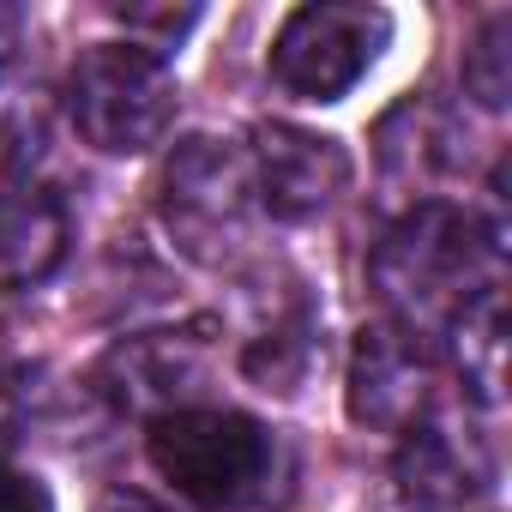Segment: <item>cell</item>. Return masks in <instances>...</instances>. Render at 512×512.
I'll return each mask as SVG.
<instances>
[{"label":"cell","instance_id":"obj_1","mask_svg":"<svg viewBox=\"0 0 512 512\" xmlns=\"http://www.w3.org/2000/svg\"><path fill=\"white\" fill-rule=\"evenodd\" d=\"M488 260V235L476 229V217H464L458 205L422 199L404 211V223L374 247V290L392 308V326H404L410 338L440 332L464 314V302H476L488 284L482 272Z\"/></svg>","mask_w":512,"mask_h":512},{"label":"cell","instance_id":"obj_2","mask_svg":"<svg viewBox=\"0 0 512 512\" xmlns=\"http://www.w3.org/2000/svg\"><path fill=\"white\" fill-rule=\"evenodd\" d=\"M151 464L175 494L235 512L272 500V482L284 476V440L241 410H169L151 422Z\"/></svg>","mask_w":512,"mask_h":512},{"label":"cell","instance_id":"obj_3","mask_svg":"<svg viewBox=\"0 0 512 512\" xmlns=\"http://www.w3.org/2000/svg\"><path fill=\"white\" fill-rule=\"evenodd\" d=\"M253 169L229 139H181L157 181V217L193 266H229L253 223Z\"/></svg>","mask_w":512,"mask_h":512},{"label":"cell","instance_id":"obj_4","mask_svg":"<svg viewBox=\"0 0 512 512\" xmlns=\"http://www.w3.org/2000/svg\"><path fill=\"white\" fill-rule=\"evenodd\" d=\"M175 103H181V91H175L169 61L145 55L139 43L85 49L73 67V85H67L73 127L85 133V145H97L109 157L151 151L175 127Z\"/></svg>","mask_w":512,"mask_h":512},{"label":"cell","instance_id":"obj_5","mask_svg":"<svg viewBox=\"0 0 512 512\" xmlns=\"http://www.w3.org/2000/svg\"><path fill=\"white\" fill-rule=\"evenodd\" d=\"M392 43V13L362 0H308L272 37V85L296 103H338Z\"/></svg>","mask_w":512,"mask_h":512},{"label":"cell","instance_id":"obj_6","mask_svg":"<svg viewBox=\"0 0 512 512\" xmlns=\"http://www.w3.org/2000/svg\"><path fill=\"white\" fill-rule=\"evenodd\" d=\"M247 169H253V199H260L272 217H284V223L320 217L350 187V151L338 139L290 127V121H266L260 133H253Z\"/></svg>","mask_w":512,"mask_h":512},{"label":"cell","instance_id":"obj_7","mask_svg":"<svg viewBox=\"0 0 512 512\" xmlns=\"http://www.w3.org/2000/svg\"><path fill=\"white\" fill-rule=\"evenodd\" d=\"M344 404H350V422L368 428V434H410L428 410V356H422V344L392 320L362 326L356 350H350Z\"/></svg>","mask_w":512,"mask_h":512},{"label":"cell","instance_id":"obj_8","mask_svg":"<svg viewBox=\"0 0 512 512\" xmlns=\"http://www.w3.org/2000/svg\"><path fill=\"white\" fill-rule=\"evenodd\" d=\"M199 380H205V338L193 332H139L97 362V392L115 410H133L151 422L169 410H187L181 398L199 392Z\"/></svg>","mask_w":512,"mask_h":512},{"label":"cell","instance_id":"obj_9","mask_svg":"<svg viewBox=\"0 0 512 512\" xmlns=\"http://www.w3.org/2000/svg\"><path fill=\"white\" fill-rule=\"evenodd\" d=\"M73 241V217L61 193L49 187H7L0 193V290H31L43 284Z\"/></svg>","mask_w":512,"mask_h":512},{"label":"cell","instance_id":"obj_10","mask_svg":"<svg viewBox=\"0 0 512 512\" xmlns=\"http://www.w3.org/2000/svg\"><path fill=\"white\" fill-rule=\"evenodd\" d=\"M488 470L482 458L470 452V440L458 446L440 422H416L404 434V452H398V494L410 512H458L482 494Z\"/></svg>","mask_w":512,"mask_h":512},{"label":"cell","instance_id":"obj_11","mask_svg":"<svg viewBox=\"0 0 512 512\" xmlns=\"http://www.w3.org/2000/svg\"><path fill=\"white\" fill-rule=\"evenodd\" d=\"M452 350H458L464 392L476 404H500V386H506V302H500V290H482L476 302H464V314L452 320Z\"/></svg>","mask_w":512,"mask_h":512},{"label":"cell","instance_id":"obj_12","mask_svg":"<svg viewBox=\"0 0 512 512\" xmlns=\"http://www.w3.org/2000/svg\"><path fill=\"white\" fill-rule=\"evenodd\" d=\"M464 91L482 103V109H506L512 97V19L506 13H488L464 49Z\"/></svg>","mask_w":512,"mask_h":512},{"label":"cell","instance_id":"obj_13","mask_svg":"<svg viewBox=\"0 0 512 512\" xmlns=\"http://www.w3.org/2000/svg\"><path fill=\"white\" fill-rule=\"evenodd\" d=\"M308 362H314V332H308V320L266 326L260 338H253V350L241 356V368L260 380L266 392H296V380L308 374Z\"/></svg>","mask_w":512,"mask_h":512},{"label":"cell","instance_id":"obj_14","mask_svg":"<svg viewBox=\"0 0 512 512\" xmlns=\"http://www.w3.org/2000/svg\"><path fill=\"white\" fill-rule=\"evenodd\" d=\"M115 19H121L133 37H145V43H139L145 55L163 61V49H175V43L199 25V7H121Z\"/></svg>","mask_w":512,"mask_h":512},{"label":"cell","instance_id":"obj_15","mask_svg":"<svg viewBox=\"0 0 512 512\" xmlns=\"http://www.w3.org/2000/svg\"><path fill=\"white\" fill-rule=\"evenodd\" d=\"M25 416H31V380H25V368L0 362V458L25 440Z\"/></svg>","mask_w":512,"mask_h":512},{"label":"cell","instance_id":"obj_16","mask_svg":"<svg viewBox=\"0 0 512 512\" xmlns=\"http://www.w3.org/2000/svg\"><path fill=\"white\" fill-rule=\"evenodd\" d=\"M0 512H55L49 488L25 470H0Z\"/></svg>","mask_w":512,"mask_h":512},{"label":"cell","instance_id":"obj_17","mask_svg":"<svg viewBox=\"0 0 512 512\" xmlns=\"http://www.w3.org/2000/svg\"><path fill=\"white\" fill-rule=\"evenodd\" d=\"M31 139H25V127L13 121V115H0V193H7V187H19V169L31 163Z\"/></svg>","mask_w":512,"mask_h":512},{"label":"cell","instance_id":"obj_18","mask_svg":"<svg viewBox=\"0 0 512 512\" xmlns=\"http://www.w3.org/2000/svg\"><path fill=\"white\" fill-rule=\"evenodd\" d=\"M91 512H169V506H157L151 494H139V488H109Z\"/></svg>","mask_w":512,"mask_h":512}]
</instances>
